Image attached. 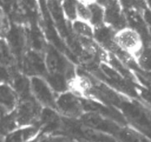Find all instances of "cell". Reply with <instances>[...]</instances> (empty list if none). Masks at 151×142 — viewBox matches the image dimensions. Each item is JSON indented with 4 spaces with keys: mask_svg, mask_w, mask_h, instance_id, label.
Listing matches in <instances>:
<instances>
[{
    "mask_svg": "<svg viewBox=\"0 0 151 142\" xmlns=\"http://www.w3.org/2000/svg\"><path fill=\"white\" fill-rule=\"evenodd\" d=\"M41 106L42 105L34 98H21L14 111L19 127L37 125L43 110Z\"/></svg>",
    "mask_w": 151,
    "mask_h": 142,
    "instance_id": "obj_2",
    "label": "cell"
},
{
    "mask_svg": "<svg viewBox=\"0 0 151 142\" xmlns=\"http://www.w3.org/2000/svg\"><path fill=\"white\" fill-rule=\"evenodd\" d=\"M91 9V20L90 23L95 28L100 27L105 25L104 22V9L99 4L89 6Z\"/></svg>",
    "mask_w": 151,
    "mask_h": 142,
    "instance_id": "obj_13",
    "label": "cell"
},
{
    "mask_svg": "<svg viewBox=\"0 0 151 142\" xmlns=\"http://www.w3.org/2000/svg\"><path fill=\"white\" fill-rule=\"evenodd\" d=\"M78 4L85 6H92L98 3V0H76Z\"/></svg>",
    "mask_w": 151,
    "mask_h": 142,
    "instance_id": "obj_19",
    "label": "cell"
},
{
    "mask_svg": "<svg viewBox=\"0 0 151 142\" xmlns=\"http://www.w3.org/2000/svg\"><path fill=\"white\" fill-rule=\"evenodd\" d=\"M46 81L49 85L56 93H63L69 88L68 80L62 73L48 74L46 76Z\"/></svg>",
    "mask_w": 151,
    "mask_h": 142,
    "instance_id": "obj_12",
    "label": "cell"
},
{
    "mask_svg": "<svg viewBox=\"0 0 151 142\" xmlns=\"http://www.w3.org/2000/svg\"><path fill=\"white\" fill-rule=\"evenodd\" d=\"M55 109L63 118L70 120H79L85 113L82 100L69 92L60 93L57 97Z\"/></svg>",
    "mask_w": 151,
    "mask_h": 142,
    "instance_id": "obj_4",
    "label": "cell"
},
{
    "mask_svg": "<svg viewBox=\"0 0 151 142\" xmlns=\"http://www.w3.org/2000/svg\"><path fill=\"white\" fill-rule=\"evenodd\" d=\"M114 41L123 52L134 57H138L140 55L145 45L140 34L134 28L128 26L116 31Z\"/></svg>",
    "mask_w": 151,
    "mask_h": 142,
    "instance_id": "obj_1",
    "label": "cell"
},
{
    "mask_svg": "<svg viewBox=\"0 0 151 142\" xmlns=\"http://www.w3.org/2000/svg\"><path fill=\"white\" fill-rule=\"evenodd\" d=\"M138 63L141 67L147 71L151 72V48H144L140 55L137 57Z\"/></svg>",
    "mask_w": 151,
    "mask_h": 142,
    "instance_id": "obj_15",
    "label": "cell"
},
{
    "mask_svg": "<svg viewBox=\"0 0 151 142\" xmlns=\"http://www.w3.org/2000/svg\"><path fill=\"white\" fill-rule=\"evenodd\" d=\"M71 28L79 39H94L95 27L90 22L76 19L71 22Z\"/></svg>",
    "mask_w": 151,
    "mask_h": 142,
    "instance_id": "obj_11",
    "label": "cell"
},
{
    "mask_svg": "<svg viewBox=\"0 0 151 142\" xmlns=\"http://www.w3.org/2000/svg\"><path fill=\"white\" fill-rule=\"evenodd\" d=\"M68 138L62 136H43L40 142H67Z\"/></svg>",
    "mask_w": 151,
    "mask_h": 142,
    "instance_id": "obj_17",
    "label": "cell"
},
{
    "mask_svg": "<svg viewBox=\"0 0 151 142\" xmlns=\"http://www.w3.org/2000/svg\"><path fill=\"white\" fill-rule=\"evenodd\" d=\"M146 2H147V4H148L149 7H150V9L151 10V0H146Z\"/></svg>",
    "mask_w": 151,
    "mask_h": 142,
    "instance_id": "obj_20",
    "label": "cell"
},
{
    "mask_svg": "<svg viewBox=\"0 0 151 142\" xmlns=\"http://www.w3.org/2000/svg\"><path fill=\"white\" fill-rule=\"evenodd\" d=\"M77 19L85 21L91 20V9L88 6L82 5L77 3Z\"/></svg>",
    "mask_w": 151,
    "mask_h": 142,
    "instance_id": "obj_16",
    "label": "cell"
},
{
    "mask_svg": "<svg viewBox=\"0 0 151 142\" xmlns=\"http://www.w3.org/2000/svg\"><path fill=\"white\" fill-rule=\"evenodd\" d=\"M63 14L70 22L77 19V2L76 0H64L61 3Z\"/></svg>",
    "mask_w": 151,
    "mask_h": 142,
    "instance_id": "obj_14",
    "label": "cell"
},
{
    "mask_svg": "<svg viewBox=\"0 0 151 142\" xmlns=\"http://www.w3.org/2000/svg\"><path fill=\"white\" fill-rule=\"evenodd\" d=\"M79 120L84 125L115 138L123 127L115 120L94 112H85Z\"/></svg>",
    "mask_w": 151,
    "mask_h": 142,
    "instance_id": "obj_3",
    "label": "cell"
},
{
    "mask_svg": "<svg viewBox=\"0 0 151 142\" xmlns=\"http://www.w3.org/2000/svg\"><path fill=\"white\" fill-rule=\"evenodd\" d=\"M24 66L25 72L32 76H40L46 70L45 61H44L41 56H40L37 52L28 53L24 59Z\"/></svg>",
    "mask_w": 151,
    "mask_h": 142,
    "instance_id": "obj_9",
    "label": "cell"
},
{
    "mask_svg": "<svg viewBox=\"0 0 151 142\" xmlns=\"http://www.w3.org/2000/svg\"><path fill=\"white\" fill-rule=\"evenodd\" d=\"M143 18L151 35V10L150 9L146 8L145 9L143 10Z\"/></svg>",
    "mask_w": 151,
    "mask_h": 142,
    "instance_id": "obj_18",
    "label": "cell"
},
{
    "mask_svg": "<svg viewBox=\"0 0 151 142\" xmlns=\"http://www.w3.org/2000/svg\"><path fill=\"white\" fill-rule=\"evenodd\" d=\"M30 90L33 98L44 106V108L55 109L57 98L55 96L54 90L46 80L39 76H32L30 79Z\"/></svg>",
    "mask_w": 151,
    "mask_h": 142,
    "instance_id": "obj_6",
    "label": "cell"
},
{
    "mask_svg": "<svg viewBox=\"0 0 151 142\" xmlns=\"http://www.w3.org/2000/svg\"><path fill=\"white\" fill-rule=\"evenodd\" d=\"M40 135L42 134L40 126L37 125L21 127L6 135L4 142H26L39 136Z\"/></svg>",
    "mask_w": 151,
    "mask_h": 142,
    "instance_id": "obj_7",
    "label": "cell"
},
{
    "mask_svg": "<svg viewBox=\"0 0 151 142\" xmlns=\"http://www.w3.org/2000/svg\"><path fill=\"white\" fill-rule=\"evenodd\" d=\"M97 4L103 6L104 9L105 25L116 31L127 27V19L119 0H98Z\"/></svg>",
    "mask_w": 151,
    "mask_h": 142,
    "instance_id": "obj_5",
    "label": "cell"
},
{
    "mask_svg": "<svg viewBox=\"0 0 151 142\" xmlns=\"http://www.w3.org/2000/svg\"><path fill=\"white\" fill-rule=\"evenodd\" d=\"M67 142H78V141H73V140H68V141ZM80 142H82V141H80Z\"/></svg>",
    "mask_w": 151,
    "mask_h": 142,
    "instance_id": "obj_21",
    "label": "cell"
},
{
    "mask_svg": "<svg viewBox=\"0 0 151 142\" xmlns=\"http://www.w3.org/2000/svg\"><path fill=\"white\" fill-rule=\"evenodd\" d=\"M19 103L16 91L9 85H1V107L5 114H10L14 111Z\"/></svg>",
    "mask_w": 151,
    "mask_h": 142,
    "instance_id": "obj_10",
    "label": "cell"
},
{
    "mask_svg": "<svg viewBox=\"0 0 151 142\" xmlns=\"http://www.w3.org/2000/svg\"><path fill=\"white\" fill-rule=\"evenodd\" d=\"M115 33L116 30L108 26L107 25H103L100 27L95 28L94 39L103 47L114 51L116 53L119 48L114 41Z\"/></svg>",
    "mask_w": 151,
    "mask_h": 142,
    "instance_id": "obj_8",
    "label": "cell"
}]
</instances>
